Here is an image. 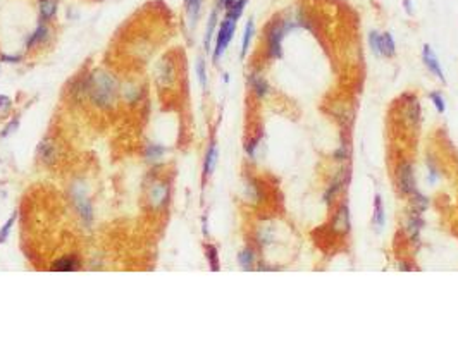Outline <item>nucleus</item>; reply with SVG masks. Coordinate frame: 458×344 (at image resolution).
<instances>
[{
	"mask_svg": "<svg viewBox=\"0 0 458 344\" xmlns=\"http://www.w3.org/2000/svg\"><path fill=\"white\" fill-rule=\"evenodd\" d=\"M86 95L99 109H110L117 102L119 83L110 72L97 69L86 79Z\"/></svg>",
	"mask_w": 458,
	"mask_h": 344,
	"instance_id": "nucleus-1",
	"label": "nucleus"
},
{
	"mask_svg": "<svg viewBox=\"0 0 458 344\" xmlns=\"http://www.w3.org/2000/svg\"><path fill=\"white\" fill-rule=\"evenodd\" d=\"M234 30H236V19H233L231 16H226L224 21L221 23V28L217 31V38H215V48H214V62H219V59L222 57V54L228 48L229 41L233 40Z\"/></svg>",
	"mask_w": 458,
	"mask_h": 344,
	"instance_id": "nucleus-2",
	"label": "nucleus"
},
{
	"mask_svg": "<svg viewBox=\"0 0 458 344\" xmlns=\"http://www.w3.org/2000/svg\"><path fill=\"white\" fill-rule=\"evenodd\" d=\"M72 203H74L76 212L79 214V217L86 222V224H92L93 220V207L90 198L86 196L85 189L81 186L72 188Z\"/></svg>",
	"mask_w": 458,
	"mask_h": 344,
	"instance_id": "nucleus-3",
	"label": "nucleus"
},
{
	"mask_svg": "<svg viewBox=\"0 0 458 344\" xmlns=\"http://www.w3.org/2000/svg\"><path fill=\"white\" fill-rule=\"evenodd\" d=\"M284 33H286L284 23H274L271 26V30H269V33H267V50L271 57H274V59L281 57V54H282L281 47H282Z\"/></svg>",
	"mask_w": 458,
	"mask_h": 344,
	"instance_id": "nucleus-4",
	"label": "nucleus"
},
{
	"mask_svg": "<svg viewBox=\"0 0 458 344\" xmlns=\"http://www.w3.org/2000/svg\"><path fill=\"white\" fill-rule=\"evenodd\" d=\"M398 179V188L403 194H414L417 191V186H415V177H414V169H412L410 164H401L400 169H398L396 174Z\"/></svg>",
	"mask_w": 458,
	"mask_h": 344,
	"instance_id": "nucleus-5",
	"label": "nucleus"
},
{
	"mask_svg": "<svg viewBox=\"0 0 458 344\" xmlns=\"http://www.w3.org/2000/svg\"><path fill=\"white\" fill-rule=\"evenodd\" d=\"M169 200V184L164 181H157L150 186L148 201L153 208H162Z\"/></svg>",
	"mask_w": 458,
	"mask_h": 344,
	"instance_id": "nucleus-6",
	"label": "nucleus"
},
{
	"mask_svg": "<svg viewBox=\"0 0 458 344\" xmlns=\"http://www.w3.org/2000/svg\"><path fill=\"white\" fill-rule=\"evenodd\" d=\"M155 76H157V83H159L160 86L174 85V81H176V65H174V62L171 61L169 57L162 59V61L159 62Z\"/></svg>",
	"mask_w": 458,
	"mask_h": 344,
	"instance_id": "nucleus-7",
	"label": "nucleus"
},
{
	"mask_svg": "<svg viewBox=\"0 0 458 344\" xmlns=\"http://www.w3.org/2000/svg\"><path fill=\"white\" fill-rule=\"evenodd\" d=\"M331 229L336 234H346L350 232V210L346 205H341L338 212L334 214V219L331 222Z\"/></svg>",
	"mask_w": 458,
	"mask_h": 344,
	"instance_id": "nucleus-8",
	"label": "nucleus"
},
{
	"mask_svg": "<svg viewBox=\"0 0 458 344\" xmlns=\"http://www.w3.org/2000/svg\"><path fill=\"white\" fill-rule=\"evenodd\" d=\"M422 59H424L425 67H427L434 76H438L439 81H445V76H443V71H441V65H439V62H438V57H436V54L431 50V47H429V45H425V47H424V52H422Z\"/></svg>",
	"mask_w": 458,
	"mask_h": 344,
	"instance_id": "nucleus-9",
	"label": "nucleus"
},
{
	"mask_svg": "<svg viewBox=\"0 0 458 344\" xmlns=\"http://www.w3.org/2000/svg\"><path fill=\"white\" fill-rule=\"evenodd\" d=\"M79 260L76 256H62V258L55 260L54 263L50 265V270H55V272H74V270L79 269Z\"/></svg>",
	"mask_w": 458,
	"mask_h": 344,
	"instance_id": "nucleus-10",
	"label": "nucleus"
},
{
	"mask_svg": "<svg viewBox=\"0 0 458 344\" xmlns=\"http://www.w3.org/2000/svg\"><path fill=\"white\" fill-rule=\"evenodd\" d=\"M248 81H250L251 85V90H253V93L258 96V98H264L265 95H267L269 92V85L267 81H265L264 78H262L260 74H250V78H248Z\"/></svg>",
	"mask_w": 458,
	"mask_h": 344,
	"instance_id": "nucleus-11",
	"label": "nucleus"
},
{
	"mask_svg": "<svg viewBox=\"0 0 458 344\" xmlns=\"http://www.w3.org/2000/svg\"><path fill=\"white\" fill-rule=\"evenodd\" d=\"M217 158H219L217 147H215V143H211V147H209V150H207V155H205V162H204V174L205 176H211V174L214 172L215 164H217Z\"/></svg>",
	"mask_w": 458,
	"mask_h": 344,
	"instance_id": "nucleus-12",
	"label": "nucleus"
},
{
	"mask_svg": "<svg viewBox=\"0 0 458 344\" xmlns=\"http://www.w3.org/2000/svg\"><path fill=\"white\" fill-rule=\"evenodd\" d=\"M422 224H424V222H422L421 215L412 212L410 219H408V222H407V231H408V236H410V239L414 243H417L419 234H421V229H422Z\"/></svg>",
	"mask_w": 458,
	"mask_h": 344,
	"instance_id": "nucleus-13",
	"label": "nucleus"
},
{
	"mask_svg": "<svg viewBox=\"0 0 458 344\" xmlns=\"http://www.w3.org/2000/svg\"><path fill=\"white\" fill-rule=\"evenodd\" d=\"M47 36H48V30H47V26H45V21H41L40 26H38L36 30L30 34V38H28V41H26V47L28 48L36 47V45H40L41 41H45V38Z\"/></svg>",
	"mask_w": 458,
	"mask_h": 344,
	"instance_id": "nucleus-14",
	"label": "nucleus"
},
{
	"mask_svg": "<svg viewBox=\"0 0 458 344\" xmlns=\"http://www.w3.org/2000/svg\"><path fill=\"white\" fill-rule=\"evenodd\" d=\"M38 152H40L41 160L47 162V164H50V162L55 160V147H54V141H50V140L41 141V145H40V148H38Z\"/></svg>",
	"mask_w": 458,
	"mask_h": 344,
	"instance_id": "nucleus-15",
	"label": "nucleus"
},
{
	"mask_svg": "<svg viewBox=\"0 0 458 344\" xmlns=\"http://www.w3.org/2000/svg\"><path fill=\"white\" fill-rule=\"evenodd\" d=\"M238 263H240L243 270H251V269H253V263H255L253 250H251V248L243 250V251L238 255Z\"/></svg>",
	"mask_w": 458,
	"mask_h": 344,
	"instance_id": "nucleus-16",
	"label": "nucleus"
},
{
	"mask_svg": "<svg viewBox=\"0 0 458 344\" xmlns=\"http://www.w3.org/2000/svg\"><path fill=\"white\" fill-rule=\"evenodd\" d=\"M381 55H384V57H393L394 55V40L389 33L381 34Z\"/></svg>",
	"mask_w": 458,
	"mask_h": 344,
	"instance_id": "nucleus-17",
	"label": "nucleus"
},
{
	"mask_svg": "<svg viewBox=\"0 0 458 344\" xmlns=\"http://www.w3.org/2000/svg\"><path fill=\"white\" fill-rule=\"evenodd\" d=\"M374 225L377 229L384 227V207H383V200L377 194L376 200H374Z\"/></svg>",
	"mask_w": 458,
	"mask_h": 344,
	"instance_id": "nucleus-18",
	"label": "nucleus"
},
{
	"mask_svg": "<svg viewBox=\"0 0 458 344\" xmlns=\"http://www.w3.org/2000/svg\"><path fill=\"white\" fill-rule=\"evenodd\" d=\"M55 10H57V2L55 0H40V16L41 21H47L54 17Z\"/></svg>",
	"mask_w": 458,
	"mask_h": 344,
	"instance_id": "nucleus-19",
	"label": "nucleus"
},
{
	"mask_svg": "<svg viewBox=\"0 0 458 344\" xmlns=\"http://www.w3.org/2000/svg\"><path fill=\"white\" fill-rule=\"evenodd\" d=\"M200 9H202V0H186V12L188 17H190L191 26H195V23H197L198 16H200Z\"/></svg>",
	"mask_w": 458,
	"mask_h": 344,
	"instance_id": "nucleus-20",
	"label": "nucleus"
},
{
	"mask_svg": "<svg viewBox=\"0 0 458 344\" xmlns=\"http://www.w3.org/2000/svg\"><path fill=\"white\" fill-rule=\"evenodd\" d=\"M427 207H429V200H427V198L422 196L421 193H417V191H415V193L412 194V208H414V214L421 215Z\"/></svg>",
	"mask_w": 458,
	"mask_h": 344,
	"instance_id": "nucleus-21",
	"label": "nucleus"
},
{
	"mask_svg": "<svg viewBox=\"0 0 458 344\" xmlns=\"http://www.w3.org/2000/svg\"><path fill=\"white\" fill-rule=\"evenodd\" d=\"M341 186H343V177L340 176V177H338L336 181H334L333 184H331L329 188H327L326 194H324V201H326L327 205H331V203H333V200H334V198L338 196V193H340Z\"/></svg>",
	"mask_w": 458,
	"mask_h": 344,
	"instance_id": "nucleus-22",
	"label": "nucleus"
},
{
	"mask_svg": "<svg viewBox=\"0 0 458 344\" xmlns=\"http://www.w3.org/2000/svg\"><path fill=\"white\" fill-rule=\"evenodd\" d=\"M253 36V21H248L247 26H245V33H243V43H241V57H245L248 52V47H250V40Z\"/></svg>",
	"mask_w": 458,
	"mask_h": 344,
	"instance_id": "nucleus-23",
	"label": "nucleus"
},
{
	"mask_svg": "<svg viewBox=\"0 0 458 344\" xmlns=\"http://www.w3.org/2000/svg\"><path fill=\"white\" fill-rule=\"evenodd\" d=\"M215 24H217V12H212L211 14V19H209V26H207V34H205V40H204V45H205V50H211V40L212 36H214V30H215Z\"/></svg>",
	"mask_w": 458,
	"mask_h": 344,
	"instance_id": "nucleus-24",
	"label": "nucleus"
},
{
	"mask_svg": "<svg viewBox=\"0 0 458 344\" xmlns=\"http://www.w3.org/2000/svg\"><path fill=\"white\" fill-rule=\"evenodd\" d=\"M164 152H166V148L162 145H148V148H146V158L150 162H157L162 158Z\"/></svg>",
	"mask_w": 458,
	"mask_h": 344,
	"instance_id": "nucleus-25",
	"label": "nucleus"
},
{
	"mask_svg": "<svg viewBox=\"0 0 458 344\" xmlns=\"http://www.w3.org/2000/svg\"><path fill=\"white\" fill-rule=\"evenodd\" d=\"M207 258H209V263H211V269L214 270V272H217L221 265H219V255H217L215 246H207Z\"/></svg>",
	"mask_w": 458,
	"mask_h": 344,
	"instance_id": "nucleus-26",
	"label": "nucleus"
},
{
	"mask_svg": "<svg viewBox=\"0 0 458 344\" xmlns=\"http://www.w3.org/2000/svg\"><path fill=\"white\" fill-rule=\"evenodd\" d=\"M122 95L126 96V100L131 103H135L136 100H140V95H141V92H140L138 88H135V86H126V88L121 90Z\"/></svg>",
	"mask_w": 458,
	"mask_h": 344,
	"instance_id": "nucleus-27",
	"label": "nucleus"
},
{
	"mask_svg": "<svg viewBox=\"0 0 458 344\" xmlns=\"http://www.w3.org/2000/svg\"><path fill=\"white\" fill-rule=\"evenodd\" d=\"M247 191H248V198H251V200H255V201L260 200V186H258L253 179H250L247 183Z\"/></svg>",
	"mask_w": 458,
	"mask_h": 344,
	"instance_id": "nucleus-28",
	"label": "nucleus"
},
{
	"mask_svg": "<svg viewBox=\"0 0 458 344\" xmlns=\"http://www.w3.org/2000/svg\"><path fill=\"white\" fill-rule=\"evenodd\" d=\"M14 222H16V215L9 217V219H7L5 224L2 225V229H0V245H2V243L5 241L7 238H9V232H10V229H12Z\"/></svg>",
	"mask_w": 458,
	"mask_h": 344,
	"instance_id": "nucleus-29",
	"label": "nucleus"
},
{
	"mask_svg": "<svg viewBox=\"0 0 458 344\" xmlns=\"http://www.w3.org/2000/svg\"><path fill=\"white\" fill-rule=\"evenodd\" d=\"M369 43H370V48H372L377 55H381V34L377 33V31H372V33L369 34Z\"/></svg>",
	"mask_w": 458,
	"mask_h": 344,
	"instance_id": "nucleus-30",
	"label": "nucleus"
},
{
	"mask_svg": "<svg viewBox=\"0 0 458 344\" xmlns=\"http://www.w3.org/2000/svg\"><path fill=\"white\" fill-rule=\"evenodd\" d=\"M197 72H198V79H200V85L204 86H207V71H205V62L202 61H198L197 62Z\"/></svg>",
	"mask_w": 458,
	"mask_h": 344,
	"instance_id": "nucleus-31",
	"label": "nucleus"
},
{
	"mask_svg": "<svg viewBox=\"0 0 458 344\" xmlns=\"http://www.w3.org/2000/svg\"><path fill=\"white\" fill-rule=\"evenodd\" d=\"M431 100L434 102V105H436V109H438V112L439 114H443L445 112V109H446V105H445V100H443V96L439 95V93H431Z\"/></svg>",
	"mask_w": 458,
	"mask_h": 344,
	"instance_id": "nucleus-32",
	"label": "nucleus"
},
{
	"mask_svg": "<svg viewBox=\"0 0 458 344\" xmlns=\"http://www.w3.org/2000/svg\"><path fill=\"white\" fill-rule=\"evenodd\" d=\"M21 55H2L0 61L5 62V64H14V62H21Z\"/></svg>",
	"mask_w": 458,
	"mask_h": 344,
	"instance_id": "nucleus-33",
	"label": "nucleus"
},
{
	"mask_svg": "<svg viewBox=\"0 0 458 344\" xmlns=\"http://www.w3.org/2000/svg\"><path fill=\"white\" fill-rule=\"evenodd\" d=\"M258 141H260V138H255V140H251L250 143L247 145V154L250 155V157H255V148H257Z\"/></svg>",
	"mask_w": 458,
	"mask_h": 344,
	"instance_id": "nucleus-34",
	"label": "nucleus"
},
{
	"mask_svg": "<svg viewBox=\"0 0 458 344\" xmlns=\"http://www.w3.org/2000/svg\"><path fill=\"white\" fill-rule=\"evenodd\" d=\"M9 107H10V100H9V96L0 95V110H5V109H9Z\"/></svg>",
	"mask_w": 458,
	"mask_h": 344,
	"instance_id": "nucleus-35",
	"label": "nucleus"
},
{
	"mask_svg": "<svg viewBox=\"0 0 458 344\" xmlns=\"http://www.w3.org/2000/svg\"><path fill=\"white\" fill-rule=\"evenodd\" d=\"M234 2H236V0H217V5L219 7H224V9L228 10Z\"/></svg>",
	"mask_w": 458,
	"mask_h": 344,
	"instance_id": "nucleus-36",
	"label": "nucleus"
},
{
	"mask_svg": "<svg viewBox=\"0 0 458 344\" xmlns=\"http://www.w3.org/2000/svg\"><path fill=\"white\" fill-rule=\"evenodd\" d=\"M16 127H17V121H16V123H14V124H9V126L5 127V131H3V133H2V136H7V134L10 133V129H16Z\"/></svg>",
	"mask_w": 458,
	"mask_h": 344,
	"instance_id": "nucleus-37",
	"label": "nucleus"
}]
</instances>
